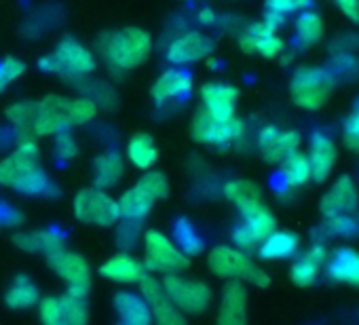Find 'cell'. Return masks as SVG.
Masks as SVG:
<instances>
[{
    "label": "cell",
    "instance_id": "cell-1",
    "mask_svg": "<svg viewBox=\"0 0 359 325\" xmlns=\"http://www.w3.org/2000/svg\"><path fill=\"white\" fill-rule=\"evenodd\" d=\"M97 104L91 97L47 95L41 102H15L7 108L9 123L26 139L49 137L68 131L72 125H87L95 118Z\"/></svg>",
    "mask_w": 359,
    "mask_h": 325
},
{
    "label": "cell",
    "instance_id": "cell-2",
    "mask_svg": "<svg viewBox=\"0 0 359 325\" xmlns=\"http://www.w3.org/2000/svg\"><path fill=\"white\" fill-rule=\"evenodd\" d=\"M0 186L26 197L45 195L51 188L49 176L39 162V146L34 139L22 137L18 148L0 160Z\"/></svg>",
    "mask_w": 359,
    "mask_h": 325
},
{
    "label": "cell",
    "instance_id": "cell-3",
    "mask_svg": "<svg viewBox=\"0 0 359 325\" xmlns=\"http://www.w3.org/2000/svg\"><path fill=\"white\" fill-rule=\"evenodd\" d=\"M97 49L110 70L127 72L148 60L152 51V39L142 28H123L104 34Z\"/></svg>",
    "mask_w": 359,
    "mask_h": 325
},
{
    "label": "cell",
    "instance_id": "cell-4",
    "mask_svg": "<svg viewBox=\"0 0 359 325\" xmlns=\"http://www.w3.org/2000/svg\"><path fill=\"white\" fill-rule=\"evenodd\" d=\"M208 266L220 279L252 283L256 287H266L271 283V277L250 258V254L231 245L214 247L208 254Z\"/></svg>",
    "mask_w": 359,
    "mask_h": 325
},
{
    "label": "cell",
    "instance_id": "cell-5",
    "mask_svg": "<svg viewBox=\"0 0 359 325\" xmlns=\"http://www.w3.org/2000/svg\"><path fill=\"white\" fill-rule=\"evenodd\" d=\"M39 66L47 72H53V74H60V76H66V78H79V81H85L87 74H91L97 66L93 53L83 47L79 41L74 39H64L57 43V47L45 55Z\"/></svg>",
    "mask_w": 359,
    "mask_h": 325
},
{
    "label": "cell",
    "instance_id": "cell-6",
    "mask_svg": "<svg viewBox=\"0 0 359 325\" xmlns=\"http://www.w3.org/2000/svg\"><path fill=\"white\" fill-rule=\"evenodd\" d=\"M161 283H163L167 298L184 314H193V317L203 314L212 304L214 296L205 281L189 279L180 272H173V275H165Z\"/></svg>",
    "mask_w": 359,
    "mask_h": 325
},
{
    "label": "cell",
    "instance_id": "cell-7",
    "mask_svg": "<svg viewBox=\"0 0 359 325\" xmlns=\"http://www.w3.org/2000/svg\"><path fill=\"white\" fill-rule=\"evenodd\" d=\"M144 266L150 272L173 275L189 268V256L180 249L165 233L146 230L144 235Z\"/></svg>",
    "mask_w": 359,
    "mask_h": 325
},
{
    "label": "cell",
    "instance_id": "cell-8",
    "mask_svg": "<svg viewBox=\"0 0 359 325\" xmlns=\"http://www.w3.org/2000/svg\"><path fill=\"white\" fill-rule=\"evenodd\" d=\"M74 216L79 222L83 224H93V226H102V228H108V226H114L118 220H121V214H118V203L106 195L102 188H83L76 193L74 197Z\"/></svg>",
    "mask_w": 359,
    "mask_h": 325
},
{
    "label": "cell",
    "instance_id": "cell-9",
    "mask_svg": "<svg viewBox=\"0 0 359 325\" xmlns=\"http://www.w3.org/2000/svg\"><path fill=\"white\" fill-rule=\"evenodd\" d=\"M191 133H193V139L199 144L226 148L243 135V123L237 116L229 120H218L212 114H208L203 108H199L193 116Z\"/></svg>",
    "mask_w": 359,
    "mask_h": 325
},
{
    "label": "cell",
    "instance_id": "cell-10",
    "mask_svg": "<svg viewBox=\"0 0 359 325\" xmlns=\"http://www.w3.org/2000/svg\"><path fill=\"white\" fill-rule=\"evenodd\" d=\"M330 87H332L330 72L319 70V68H302L294 74L290 91H292V99L298 108L317 110L323 106Z\"/></svg>",
    "mask_w": 359,
    "mask_h": 325
},
{
    "label": "cell",
    "instance_id": "cell-11",
    "mask_svg": "<svg viewBox=\"0 0 359 325\" xmlns=\"http://www.w3.org/2000/svg\"><path fill=\"white\" fill-rule=\"evenodd\" d=\"M137 285H140V296L146 300L150 308L154 325H189L187 314L167 298L161 281L146 275Z\"/></svg>",
    "mask_w": 359,
    "mask_h": 325
},
{
    "label": "cell",
    "instance_id": "cell-12",
    "mask_svg": "<svg viewBox=\"0 0 359 325\" xmlns=\"http://www.w3.org/2000/svg\"><path fill=\"white\" fill-rule=\"evenodd\" d=\"M49 268L68 283V287H81V289H89L91 285V270L87 260L81 254L68 251L66 247L47 256Z\"/></svg>",
    "mask_w": 359,
    "mask_h": 325
},
{
    "label": "cell",
    "instance_id": "cell-13",
    "mask_svg": "<svg viewBox=\"0 0 359 325\" xmlns=\"http://www.w3.org/2000/svg\"><path fill=\"white\" fill-rule=\"evenodd\" d=\"M300 135L296 131H281L273 125L262 127L258 133V150L266 162H283L287 156L298 152Z\"/></svg>",
    "mask_w": 359,
    "mask_h": 325
},
{
    "label": "cell",
    "instance_id": "cell-14",
    "mask_svg": "<svg viewBox=\"0 0 359 325\" xmlns=\"http://www.w3.org/2000/svg\"><path fill=\"white\" fill-rule=\"evenodd\" d=\"M214 51V41L197 30L180 34L167 45V60L171 64H191L205 60Z\"/></svg>",
    "mask_w": 359,
    "mask_h": 325
},
{
    "label": "cell",
    "instance_id": "cell-15",
    "mask_svg": "<svg viewBox=\"0 0 359 325\" xmlns=\"http://www.w3.org/2000/svg\"><path fill=\"white\" fill-rule=\"evenodd\" d=\"M216 325H248V289L241 281L222 287Z\"/></svg>",
    "mask_w": 359,
    "mask_h": 325
},
{
    "label": "cell",
    "instance_id": "cell-16",
    "mask_svg": "<svg viewBox=\"0 0 359 325\" xmlns=\"http://www.w3.org/2000/svg\"><path fill=\"white\" fill-rule=\"evenodd\" d=\"M357 203H359V193L355 182L348 176H342L323 195L319 209L325 218H336L342 214H353L357 209Z\"/></svg>",
    "mask_w": 359,
    "mask_h": 325
},
{
    "label": "cell",
    "instance_id": "cell-17",
    "mask_svg": "<svg viewBox=\"0 0 359 325\" xmlns=\"http://www.w3.org/2000/svg\"><path fill=\"white\" fill-rule=\"evenodd\" d=\"M330 258V249L323 243H315L311 245L306 251H302L290 266V279L298 285V287H311L319 272L323 270L325 262Z\"/></svg>",
    "mask_w": 359,
    "mask_h": 325
},
{
    "label": "cell",
    "instance_id": "cell-18",
    "mask_svg": "<svg viewBox=\"0 0 359 325\" xmlns=\"http://www.w3.org/2000/svg\"><path fill=\"white\" fill-rule=\"evenodd\" d=\"M239 91L226 83H208L201 87L203 110L218 120H229L235 116Z\"/></svg>",
    "mask_w": 359,
    "mask_h": 325
},
{
    "label": "cell",
    "instance_id": "cell-19",
    "mask_svg": "<svg viewBox=\"0 0 359 325\" xmlns=\"http://www.w3.org/2000/svg\"><path fill=\"white\" fill-rule=\"evenodd\" d=\"M100 275L114 283H140L148 275V270L144 262H140L131 254H116L100 266Z\"/></svg>",
    "mask_w": 359,
    "mask_h": 325
},
{
    "label": "cell",
    "instance_id": "cell-20",
    "mask_svg": "<svg viewBox=\"0 0 359 325\" xmlns=\"http://www.w3.org/2000/svg\"><path fill=\"white\" fill-rule=\"evenodd\" d=\"M325 270L332 281L359 287V251H355L353 247L336 249L334 254H330Z\"/></svg>",
    "mask_w": 359,
    "mask_h": 325
},
{
    "label": "cell",
    "instance_id": "cell-21",
    "mask_svg": "<svg viewBox=\"0 0 359 325\" xmlns=\"http://www.w3.org/2000/svg\"><path fill=\"white\" fill-rule=\"evenodd\" d=\"M13 243L28 254H43L45 258L66 247V239L57 230H24L13 235Z\"/></svg>",
    "mask_w": 359,
    "mask_h": 325
},
{
    "label": "cell",
    "instance_id": "cell-22",
    "mask_svg": "<svg viewBox=\"0 0 359 325\" xmlns=\"http://www.w3.org/2000/svg\"><path fill=\"white\" fill-rule=\"evenodd\" d=\"M116 325H152V314L146 300L133 291H118L114 296Z\"/></svg>",
    "mask_w": 359,
    "mask_h": 325
},
{
    "label": "cell",
    "instance_id": "cell-23",
    "mask_svg": "<svg viewBox=\"0 0 359 325\" xmlns=\"http://www.w3.org/2000/svg\"><path fill=\"white\" fill-rule=\"evenodd\" d=\"M191 89H193V78L189 72L169 68L156 78V83L150 89V95L156 104H165L169 99H175L180 95L191 93Z\"/></svg>",
    "mask_w": 359,
    "mask_h": 325
},
{
    "label": "cell",
    "instance_id": "cell-24",
    "mask_svg": "<svg viewBox=\"0 0 359 325\" xmlns=\"http://www.w3.org/2000/svg\"><path fill=\"white\" fill-rule=\"evenodd\" d=\"M309 160H311V172L315 182H323L332 174L336 160V146L325 133H313Z\"/></svg>",
    "mask_w": 359,
    "mask_h": 325
},
{
    "label": "cell",
    "instance_id": "cell-25",
    "mask_svg": "<svg viewBox=\"0 0 359 325\" xmlns=\"http://www.w3.org/2000/svg\"><path fill=\"white\" fill-rule=\"evenodd\" d=\"M224 197L237 205V209L241 212V216H248L250 212L258 209L264 205L262 201V191L258 184H254L252 180H231L224 184L222 188Z\"/></svg>",
    "mask_w": 359,
    "mask_h": 325
},
{
    "label": "cell",
    "instance_id": "cell-26",
    "mask_svg": "<svg viewBox=\"0 0 359 325\" xmlns=\"http://www.w3.org/2000/svg\"><path fill=\"white\" fill-rule=\"evenodd\" d=\"M298 247H300V239L296 233L275 230L258 245V254L262 260H287L294 254H298Z\"/></svg>",
    "mask_w": 359,
    "mask_h": 325
},
{
    "label": "cell",
    "instance_id": "cell-27",
    "mask_svg": "<svg viewBox=\"0 0 359 325\" xmlns=\"http://www.w3.org/2000/svg\"><path fill=\"white\" fill-rule=\"evenodd\" d=\"M123 176V156L114 150L100 154L93 162V182L95 188H112Z\"/></svg>",
    "mask_w": 359,
    "mask_h": 325
},
{
    "label": "cell",
    "instance_id": "cell-28",
    "mask_svg": "<svg viewBox=\"0 0 359 325\" xmlns=\"http://www.w3.org/2000/svg\"><path fill=\"white\" fill-rule=\"evenodd\" d=\"M5 302H7L9 308L28 310V308H34L41 302V291H39V287L34 285V281L30 277L20 275L9 285V289L5 293Z\"/></svg>",
    "mask_w": 359,
    "mask_h": 325
},
{
    "label": "cell",
    "instance_id": "cell-29",
    "mask_svg": "<svg viewBox=\"0 0 359 325\" xmlns=\"http://www.w3.org/2000/svg\"><path fill=\"white\" fill-rule=\"evenodd\" d=\"M89 289H81V287H68L62 296H60V304L66 317L68 325H87L89 323V298H87Z\"/></svg>",
    "mask_w": 359,
    "mask_h": 325
},
{
    "label": "cell",
    "instance_id": "cell-30",
    "mask_svg": "<svg viewBox=\"0 0 359 325\" xmlns=\"http://www.w3.org/2000/svg\"><path fill=\"white\" fill-rule=\"evenodd\" d=\"M118 203V214H121V220H131V222H142L150 209H152V199H148L137 186L125 191L121 195V199L116 201Z\"/></svg>",
    "mask_w": 359,
    "mask_h": 325
},
{
    "label": "cell",
    "instance_id": "cell-31",
    "mask_svg": "<svg viewBox=\"0 0 359 325\" xmlns=\"http://www.w3.org/2000/svg\"><path fill=\"white\" fill-rule=\"evenodd\" d=\"M127 156L137 170H148L154 165V160L158 156L156 152V144L152 139V135L148 133H135L129 144H127Z\"/></svg>",
    "mask_w": 359,
    "mask_h": 325
},
{
    "label": "cell",
    "instance_id": "cell-32",
    "mask_svg": "<svg viewBox=\"0 0 359 325\" xmlns=\"http://www.w3.org/2000/svg\"><path fill=\"white\" fill-rule=\"evenodd\" d=\"M173 243L182 249L187 256H199L205 249V239L199 235V230L193 226L191 220L180 218L173 224Z\"/></svg>",
    "mask_w": 359,
    "mask_h": 325
},
{
    "label": "cell",
    "instance_id": "cell-33",
    "mask_svg": "<svg viewBox=\"0 0 359 325\" xmlns=\"http://www.w3.org/2000/svg\"><path fill=\"white\" fill-rule=\"evenodd\" d=\"M311 178H313V172H311V160H309V156H304L300 152H294L292 156H287L283 160V180H285V184L290 188L302 186Z\"/></svg>",
    "mask_w": 359,
    "mask_h": 325
},
{
    "label": "cell",
    "instance_id": "cell-34",
    "mask_svg": "<svg viewBox=\"0 0 359 325\" xmlns=\"http://www.w3.org/2000/svg\"><path fill=\"white\" fill-rule=\"evenodd\" d=\"M241 218H243V224L252 230V235L258 241V245L271 233L277 230V220H275V216L271 214V209L266 205H262V207H258V209H254V212H250L248 216H241Z\"/></svg>",
    "mask_w": 359,
    "mask_h": 325
},
{
    "label": "cell",
    "instance_id": "cell-35",
    "mask_svg": "<svg viewBox=\"0 0 359 325\" xmlns=\"http://www.w3.org/2000/svg\"><path fill=\"white\" fill-rule=\"evenodd\" d=\"M296 32H298V39L302 45L311 47L315 43H319V39L323 36V24H321V18L313 11H304L298 22H296Z\"/></svg>",
    "mask_w": 359,
    "mask_h": 325
},
{
    "label": "cell",
    "instance_id": "cell-36",
    "mask_svg": "<svg viewBox=\"0 0 359 325\" xmlns=\"http://www.w3.org/2000/svg\"><path fill=\"white\" fill-rule=\"evenodd\" d=\"M135 186H137L148 199H152V201H163V199L169 197V182H167V178H165L161 172H148V174H144V176L137 180Z\"/></svg>",
    "mask_w": 359,
    "mask_h": 325
},
{
    "label": "cell",
    "instance_id": "cell-37",
    "mask_svg": "<svg viewBox=\"0 0 359 325\" xmlns=\"http://www.w3.org/2000/svg\"><path fill=\"white\" fill-rule=\"evenodd\" d=\"M39 314H41L43 325H68L66 317H64V310H62V304H60V298H53V296L41 298Z\"/></svg>",
    "mask_w": 359,
    "mask_h": 325
},
{
    "label": "cell",
    "instance_id": "cell-38",
    "mask_svg": "<svg viewBox=\"0 0 359 325\" xmlns=\"http://www.w3.org/2000/svg\"><path fill=\"white\" fill-rule=\"evenodd\" d=\"M26 72V64L15 57H5L0 62V91H5L13 81H18Z\"/></svg>",
    "mask_w": 359,
    "mask_h": 325
},
{
    "label": "cell",
    "instance_id": "cell-39",
    "mask_svg": "<svg viewBox=\"0 0 359 325\" xmlns=\"http://www.w3.org/2000/svg\"><path fill=\"white\" fill-rule=\"evenodd\" d=\"M140 239V222L123 220L118 233H116V243L121 249H131Z\"/></svg>",
    "mask_w": 359,
    "mask_h": 325
},
{
    "label": "cell",
    "instance_id": "cell-40",
    "mask_svg": "<svg viewBox=\"0 0 359 325\" xmlns=\"http://www.w3.org/2000/svg\"><path fill=\"white\" fill-rule=\"evenodd\" d=\"M233 247H237V249H241V251H245V254L258 249V241L254 239L252 230H250L243 222L237 224L235 230H233Z\"/></svg>",
    "mask_w": 359,
    "mask_h": 325
},
{
    "label": "cell",
    "instance_id": "cell-41",
    "mask_svg": "<svg viewBox=\"0 0 359 325\" xmlns=\"http://www.w3.org/2000/svg\"><path fill=\"white\" fill-rule=\"evenodd\" d=\"M79 146L74 141V137L70 135V131H62L55 135V156L60 160H70L72 156H76Z\"/></svg>",
    "mask_w": 359,
    "mask_h": 325
},
{
    "label": "cell",
    "instance_id": "cell-42",
    "mask_svg": "<svg viewBox=\"0 0 359 325\" xmlns=\"http://www.w3.org/2000/svg\"><path fill=\"white\" fill-rule=\"evenodd\" d=\"M344 141L351 150H359V108L344 123Z\"/></svg>",
    "mask_w": 359,
    "mask_h": 325
},
{
    "label": "cell",
    "instance_id": "cell-43",
    "mask_svg": "<svg viewBox=\"0 0 359 325\" xmlns=\"http://www.w3.org/2000/svg\"><path fill=\"white\" fill-rule=\"evenodd\" d=\"M311 3V0H266V9L271 13H279V15H285L290 11H296V9H302Z\"/></svg>",
    "mask_w": 359,
    "mask_h": 325
},
{
    "label": "cell",
    "instance_id": "cell-44",
    "mask_svg": "<svg viewBox=\"0 0 359 325\" xmlns=\"http://www.w3.org/2000/svg\"><path fill=\"white\" fill-rule=\"evenodd\" d=\"M338 7L346 18L359 22V0H338Z\"/></svg>",
    "mask_w": 359,
    "mask_h": 325
},
{
    "label": "cell",
    "instance_id": "cell-45",
    "mask_svg": "<svg viewBox=\"0 0 359 325\" xmlns=\"http://www.w3.org/2000/svg\"><path fill=\"white\" fill-rule=\"evenodd\" d=\"M334 66H336V68H338L342 74H351V68H353V70H359V64H357V60L348 57V53L340 55V57L334 62Z\"/></svg>",
    "mask_w": 359,
    "mask_h": 325
},
{
    "label": "cell",
    "instance_id": "cell-46",
    "mask_svg": "<svg viewBox=\"0 0 359 325\" xmlns=\"http://www.w3.org/2000/svg\"><path fill=\"white\" fill-rule=\"evenodd\" d=\"M197 22H199L201 26L208 28V26H214L218 20H216V13H214L212 9L205 7V9H199V11H197Z\"/></svg>",
    "mask_w": 359,
    "mask_h": 325
},
{
    "label": "cell",
    "instance_id": "cell-47",
    "mask_svg": "<svg viewBox=\"0 0 359 325\" xmlns=\"http://www.w3.org/2000/svg\"><path fill=\"white\" fill-rule=\"evenodd\" d=\"M355 108H359V102H357V106H355Z\"/></svg>",
    "mask_w": 359,
    "mask_h": 325
},
{
    "label": "cell",
    "instance_id": "cell-48",
    "mask_svg": "<svg viewBox=\"0 0 359 325\" xmlns=\"http://www.w3.org/2000/svg\"><path fill=\"white\" fill-rule=\"evenodd\" d=\"M0 226H3V224H0Z\"/></svg>",
    "mask_w": 359,
    "mask_h": 325
}]
</instances>
